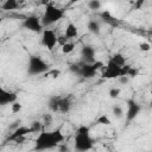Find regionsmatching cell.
Here are the masks:
<instances>
[{
  "label": "cell",
  "mask_w": 152,
  "mask_h": 152,
  "mask_svg": "<svg viewBox=\"0 0 152 152\" xmlns=\"http://www.w3.org/2000/svg\"><path fill=\"white\" fill-rule=\"evenodd\" d=\"M65 15V12L63 8L61 7H57L55 4L52 2H49L45 5V8H44V13L42 15V23L44 25V27L46 28L48 26L50 25H53L56 24L57 21H59L61 19H63Z\"/></svg>",
  "instance_id": "obj_3"
},
{
  "label": "cell",
  "mask_w": 152,
  "mask_h": 152,
  "mask_svg": "<svg viewBox=\"0 0 152 152\" xmlns=\"http://www.w3.org/2000/svg\"><path fill=\"white\" fill-rule=\"evenodd\" d=\"M65 139L64 134L59 128L53 131H42L38 133L37 138L34 139V150L36 151H45L57 147L59 142Z\"/></svg>",
  "instance_id": "obj_1"
},
{
  "label": "cell",
  "mask_w": 152,
  "mask_h": 152,
  "mask_svg": "<svg viewBox=\"0 0 152 152\" xmlns=\"http://www.w3.org/2000/svg\"><path fill=\"white\" fill-rule=\"evenodd\" d=\"M74 50H75V43L71 42V40L66 42L64 45L61 46V51H62V53H64V55H69V53H71Z\"/></svg>",
  "instance_id": "obj_17"
},
{
  "label": "cell",
  "mask_w": 152,
  "mask_h": 152,
  "mask_svg": "<svg viewBox=\"0 0 152 152\" xmlns=\"http://www.w3.org/2000/svg\"><path fill=\"white\" fill-rule=\"evenodd\" d=\"M150 96H151V100H150V106L152 107V90L150 91Z\"/></svg>",
  "instance_id": "obj_28"
},
{
  "label": "cell",
  "mask_w": 152,
  "mask_h": 152,
  "mask_svg": "<svg viewBox=\"0 0 152 152\" xmlns=\"http://www.w3.org/2000/svg\"><path fill=\"white\" fill-rule=\"evenodd\" d=\"M59 74H61V71H59V70H57V69H55V70H49L44 76H46V77L49 76V77H53V78H56Z\"/></svg>",
  "instance_id": "obj_24"
},
{
  "label": "cell",
  "mask_w": 152,
  "mask_h": 152,
  "mask_svg": "<svg viewBox=\"0 0 152 152\" xmlns=\"http://www.w3.org/2000/svg\"><path fill=\"white\" fill-rule=\"evenodd\" d=\"M1 7H2V10H6V11L17 10V8L19 7V2L15 1V0H5V1L1 4Z\"/></svg>",
  "instance_id": "obj_16"
},
{
  "label": "cell",
  "mask_w": 152,
  "mask_h": 152,
  "mask_svg": "<svg viewBox=\"0 0 152 152\" xmlns=\"http://www.w3.org/2000/svg\"><path fill=\"white\" fill-rule=\"evenodd\" d=\"M87 5H88V8L91 11H99L102 7V2L99 0H90V1H88Z\"/></svg>",
  "instance_id": "obj_19"
},
{
  "label": "cell",
  "mask_w": 152,
  "mask_h": 152,
  "mask_svg": "<svg viewBox=\"0 0 152 152\" xmlns=\"http://www.w3.org/2000/svg\"><path fill=\"white\" fill-rule=\"evenodd\" d=\"M139 50L142 52H147L151 50V44L148 42H140L139 43Z\"/></svg>",
  "instance_id": "obj_23"
},
{
  "label": "cell",
  "mask_w": 152,
  "mask_h": 152,
  "mask_svg": "<svg viewBox=\"0 0 152 152\" xmlns=\"http://www.w3.org/2000/svg\"><path fill=\"white\" fill-rule=\"evenodd\" d=\"M95 55H96V51L90 45H84L81 49V57H82L83 62L87 63V64H91V63H94L96 61L95 59Z\"/></svg>",
  "instance_id": "obj_10"
},
{
  "label": "cell",
  "mask_w": 152,
  "mask_h": 152,
  "mask_svg": "<svg viewBox=\"0 0 152 152\" xmlns=\"http://www.w3.org/2000/svg\"><path fill=\"white\" fill-rule=\"evenodd\" d=\"M141 110V106L140 103H138L135 100L131 99L127 101V110H126V120L127 122L133 121L140 113Z\"/></svg>",
  "instance_id": "obj_8"
},
{
  "label": "cell",
  "mask_w": 152,
  "mask_h": 152,
  "mask_svg": "<svg viewBox=\"0 0 152 152\" xmlns=\"http://www.w3.org/2000/svg\"><path fill=\"white\" fill-rule=\"evenodd\" d=\"M137 75H138V69H135V68L131 66V68H129V70H128V72H127V76H128L129 78H132V77H135Z\"/></svg>",
  "instance_id": "obj_25"
},
{
  "label": "cell",
  "mask_w": 152,
  "mask_h": 152,
  "mask_svg": "<svg viewBox=\"0 0 152 152\" xmlns=\"http://www.w3.org/2000/svg\"><path fill=\"white\" fill-rule=\"evenodd\" d=\"M96 124L101 125V126H109L112 124V121H110V119H109V116L107 114H101L96 119Z\"/></svg>",
  "instance_id": "obj_18"
},
{
  "label": "cell",
  "mask_w": 152,
  "mask_h": 152,
  "mask_svg": "<svg viewBox=\"0 0 152 152\" xmlns=\"http://www.w3.org/2000/svg\"><path fill=\"white\" fill-rule=\"evenodd\" d=\"M48 63L40 56H30L27 61V72L32 76L36 75H45L49 71Z\"/></svg>",
  "instance_id": "obj_4"
},
{
  "label": "cell",
  "mask_w": 152,
  "mask_h": 152,
  "mask_svg": "<svg viewBox=\"0 0 152 152\" xmlns=\"http://www.w3.org/2000/svg\"><path fill=\"white\" fill-rule=\"evenodd\" d=\"M42 45L44 48H46L48 50H53L56 48V45H58V34L56 33V31L53 28H45L42 32V40H40Z\"/></svg>",
  "instance_id": "obj_6"
},
{
  "label": "cell",
  "mask_w": 152,
  "mask_h": 152,
  "mask_svg": "<svg viewBox=\"0 0 152 152\" xmlns=\"http://www.w3.org/2000/svg\"><path fill=\"white\" fill-rule=\"evenodd\" d=\"M112 113H113L114 118H116V119H120V118H122V116H124V109H122V107H121V106H118V104L113 107Z\"/></svg>",
  "instance_id": "obj_20"
},
{
  "label": "cell",
  "mask_w": 152,
  "mask_h": 152,
  "mask_svg": "<svg viewBox=\"0 0 152 152\" xmlns=\"http://www.w3.org/2000/svg\"><path fill=\"white\" fill-rule=\"evenodd\" d=\"M72 106L71 99L69 96H58V112L61 113H68Z\"/></svg>",
  "instance_id": "obj_13"
},
{
  "label": "cell",
  "mask_w": 152,
  "mask_h": 152,
  "mask_svg": "<svg viewBox=\"0 0 152 152\" xmlns=\"http://www.w3.org/2000/svg\"><path fill=\"white\" fill-rule=\"evenodd\" d=\"M87 28H88V31H89L90 33H93V34H99V33L101 32V25H100V23H99L97 20H95V19H90V20L87 23Z\"/></svg>",
  "instance_id": "obj_15"
},
{
  "label": "cell",
  "mask_w": 152,
  "mask_h": 152,
  "mask_svg": "<svg viewBox=\"0 0 152 152\" xmlns=\"http://www.w3.org/2000/svg\"><path fill=\"white\" fill-rule=\"evenodd\" d=\"M21 109H23V104H21L19 101H15L14 103H12V104H11V112H12L13 114L21 112Z\"/></svg>",
  "instance_id": "obj_22"
},
{
  "label": "cell",
  "mask_w": 152,
  "mask_h": 152,
  "mask_svg": "<svg viewBox=\"0 0 152 152\" xmlns=\"http://www.w3.org/2000/svg\"><path fill=\"white\" fill-rule=\"evenodd\" d=\"M51 121H52V115H51V114H45V115H44V121H43L44 126L50 125V124H51Z\"/></svg>",
  "instance_id": "obj_26"
},
{
  "label": "cell",
  "mask_w": 152,
  "mask_h": 152,
  "mask_svg": "<svg viewBox=\"0 0 152 152\" xmlns=\"http://www.w3.org/2000/svg\"><path fill=\"white\" fill-rule=\"evenodd\" d=\"M121 94V89L118 88V87H114V88H110L109 91H108V95L110 99H118L119 95Z\"/></svg>",
  "instance_id": "obj_21"
},
{
  "label": "cell",
  "mask_w": 152,
  "mask_h": 152,
  "mask_svg": "<svg viewBox=\"0 0 152 152\" xmlns=\"http://www.w3.org/2000/svg\"><path fill=\"white\" fill-rule=\"evenodd\" d=\"M68 40H72L75 38L78 37V28L74 23H68L65 28H64V33H63Z\"/></svg>",
  "instance_id": "obj_12"
},
{
  "label": "cell",
  "mask_w": 152,
  "mask_h": 152,
  "mask_svg": "<svg viewBox=\"0 0 152 152\" xmlns=\"http://www.w3.org/2000/svg\"><path fill=\"white\" fill-rule=\"evenodd\" d=\"M15 101H18V95L14 91L6 90L5 88H0V104L6 106V104H12Z\"/></svg>",
  "instance_id": "obj_9"
},
{
  "label": "cell",
  "mask_w": 152,
  "mask_h": 152,
  "mask_svg": "<svg viewBox=\"0 0 152 152\" xmlns=\"http://www.w3.org/2000/svg\"><path fill=\"white\" fill-rule=\"evenodd\" d=\"M28 133H32V129L30 126H19L17 127L7 138V141H15L17 139L19 138H23V137H26Z\"/></svg>",
  "instance_id": "obj_11"
},
{
  "label": "cell",
  "mask_w": 152,
  "mask_h": 152,
  "mask_svg": "<svg viewBox=\"0 0 152 152\" xmlns=\"http://www.w3.org/2000/svg\"><path fill=\"white\" fill-rule=\"evenodd\" d=\"M129 80H131V78H129L128 76H120V77L118 78V81H119L121 84H127V83L129 82Z\"/></svg>",
  "instance_id": "obj_27"
},
{
  "label": "cell",
  "mask_w": 152,
  "mask_h": 152,
  "mask_svg": "<svg viewBox=\"0 0 152 152\" xmlns=\"http://www.w3.org/2000/svg\"><path fill=\"white\" fill-rule=\"evenodd\" d=\"M108 61L113 62L114 64H116V65L120 66V68H122V66H125V65L127 64V59H126V57H125L122 53H120V52H115V53H113V55L109 57Z\"/></svg>",
  "instance_id": "obj_14"
},
{
  "label": "cell",
  "mask_w": 152,
  "mask_h": 152,
  "mask_svg": "<svg viewBox=\"0 0 152 152\" xmlns=\"http://www.w3.org/2000/svg\"><path fill=\"white\" fill-rule=\"evenodd\" d=\"M23 27L31 32H34V33H42L45 30V27L42 23V18H39L38 15H34V14L28 15L23 20Z\"/></svg>",
  "instance_id": "obj_5"
},
{
  "label": "cell",
  "mask_w": 152,
  "mask_h": 152,
  "mask_svg": "<svg viewBox=\"0 0 152 152\" xmlns=\"http://www.w3.org/2000/svg\"><path fill=\"white\" fill-rule=\"evenodd\" d=\"M94 146V139L90 135V129L88 126L81 125L76 128L74 135V147L78 152H87Z\"/></svg>",
  "instance_id": "obj_2"
},
{
  "label": "cell",
  "mask_w": 152,
  "mask_h": 152,
  "mask_svg": "<svg viewBox=\"0 0 152 152\" xmlns=\"http://www.w3.org/2000/svg\"><path fill=\"white\" fill-rule=\"evenodd\" d=\"M101 77L107 78V80H112V78H119L121 76V68L118 66L116 64H114L113 62L108 61L107 64L103 65V68L100 71Z\"/></svg>",
  "instance_id": "obj_7"
}]
</instances>
